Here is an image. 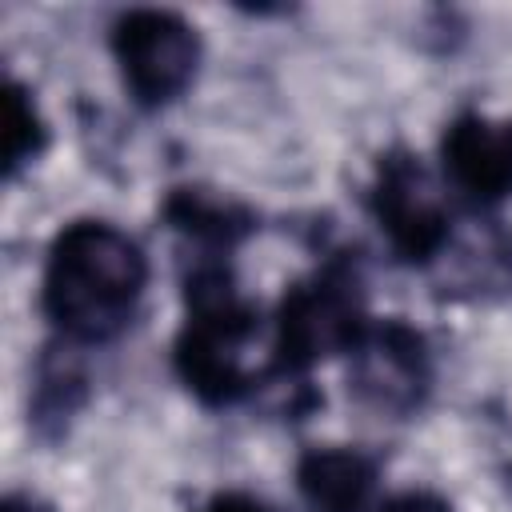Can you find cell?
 <instances>
[{"instance_id":"cell-1","label":"cell","mask_w":512,"mask_h":512,"mask_svg":"<svg viewBox=\"0 0 512 512\" xmlns=\"http://www.w3.org/2000/svg\"><path fill=\"white\" fill-rule=\"evenodd\" d=\"M148 288L144 248L108 220H72L56 232L40 304L60 344L88 348L116 340L140 312Z\"/></svg>"},{"instance_id":"cell-2","label":"cell","mask_w":512,"mask_h":512,"mask_svg":"<svg viewBox=\"0 0 512 512\" xmlns=\"http://www.w3.org/2000/svg\"><path fill=\"white\" fill-rule=\"evenodd\" d=\"M256 348V304L240 296L224 256L200 252L184 284V328L176 336V372L184 388L212 408L244 400L264 376L260 360H252Z\"/></svg>"},{"instance_id":"cell-3","label":"cell","mask_w":512,"mask_h":512,"mask_svg":"<svg viewBox=\"0 0 512 512\" xmlns=\"http://www.w3.org/2000/svg\"><path fill=\"white\" fill-rule=\"evenodd\" d=\"M364 328L368 308L360 268L328 260L284 292L268 336V368L276 376H304L312 364L348 352Z\"/></svg>"},{"instance_id":"cell-4","label":"cell","mask_w":512,"mask_h":512,"mask_svg":"<svg viewBox=\"0 0 512 512\" xmlns=\"http://www.w3.org/2000/svg\"><path fill=\"white\" fill-rule=\"evenodd\" d=\"M112 56L128 96L140 108H164L192 88L200 68V36L168 8H132L112 24Z\"/></svg>"},{"instance_id":"cell-5","label":"cell","mask_w":512,"mask_h":512,"mask_svg":"<svg viewBox=\"0 0 512 512\" xmlns=\"http://www.w3.org/2000/svg\"><path fill=\"white\" fill-rule=\"evenodd\" d=\"M368 208L376 228L384 232L388 248L404 264H432L452 244L448 204L428 176V168L412 152H388L376 164Z\"/></svg>"},{"instance_id":"cell-6","label":"cell","mask_w":512,"mask_h":512,"mask_svg":"<svg viewBox=\"0 0 512 512\" xmlns=\"http://www.w3.org/2000/svg\"><path fill=\"white\" fill-rule=\"evenodd\" d=\"M348 388L384 416H412L432 388V352L420 328L404 320H368L348 348Z\"/></svg>"},{"instance_id":"cell-7","label":"cell","mask_w":512,"mask_h":512,"mask_svg":"<svg viewBox=\"0 0 512 512\" xmlns=\"http://www.w3.org/2000/svg\"><path fill=\"white\" fill-rule=\"evenodd\" d=\"M444 180L468 204H500L512 196V120L460 116L440 140Z\"/></svg>"},{"instance_id":"cell-8","label":"cell","mask_w":512,"mask_h":512,"mask_svg":"<svg viewBox=\"0 0 512 512\" xmlns=\"http://www.w3.org/2000/svg\"><path fill=\"white\" fill-rule=\"evenodd\" d=\"M376 488V464L356 448H308L296 464L304 512H364Z\"/></svg>"},{"instance_id":"cell-9","label":"cell","mask_w":512,"mask_h":512,"mask_svg":"<svg viewBox=\"0 0 512 512\" xmlns=\"http://www.w3.org/2000/svg\"><path fill=\"white\" fill-rule=\"evenodd\" d=\"M164 216L176 232H184L200 252H212V256H224L252 228L240 204L212 196L204 188H176L164 204Z\"/></svg>"},{"instance_id":"cell-10","label":"cell","mask_w":512,"mask_h":512,"mask_svg":"<svg viewBox=\"0 0 512 512\" xmlns=\"http://www.w3.org/2000/svg\"><path fill=\"white\" fill-rule=\"evenodd\" d=\"M48 144L44 116L32 100V92L16 80L4 88V176H16L24 164H32Z\"/></svg>"},{"instance_id":"cell-11","label":"cell","mask_w":512,"mask_h":512,"mask_svg":"<svg viewBox=\"0 0 512 512\" xmlns=\"http://www.w3.org/2000/svg\"><path fill=\"white\" fill-rule=\"evenodd\" d=\"M84 396V376L68 356H48L40 364L36 380V420H60L72 416Z\"/></svg>"},{"instance_id":"cell-12","label":"cell","mask_w":512,"mask_h":512,"mask_svg":"<svg viewBox=\"0 0 512 512\" xmlns=\"http://www.w3.org/2000/svg\"><path fill=\"white\" fill-rule=\"evenodd\" d=\"M380 512H452L448 500L432 496V492H420V488H408V492H396L380 504Z\"/></svg>"},{"instance_id":"cell-13","label":"cell","mask_w":512,"mask_h":512,"mask_svg":"<svg viewBox=\"0 0 512 512\" xmlns=\"http://www.w3.org/2000/svg\"><path fill=\"white\" fill-rule=\"evenodd\" d=\"M200 512H272L260 496L252 492H240V488H228V492H216Z\"/></svg>"},{"instance_id":"cell-14","label":"cell","mask_w":512,"mask_h":512,"mask_svg":"<svg viewBox=\"0 0 512 512\" xmlns=\"http://www.w3.org/2000/svg\"><path fill=\"white\" fill-rule=\"evenodd\" d=\"M0 512H56V508L44 504V500H36V496L12 492V496H4V508H0Z\"/></svg>"}]
</instances>
